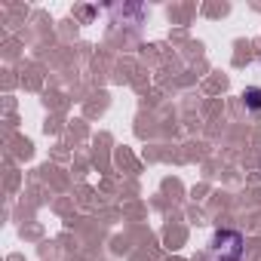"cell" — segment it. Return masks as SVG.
Segmentation results:
<instances>
[{
	"mask_svg": "<svg viewBox=\"0 0 261 261\" xmlns=\"http://www.w3.org/2000/svg\"><path fill=\"white\" fill-rule=\"evenodd\" d=\"M212 258L215 261H240L243 258V237L237 230H218L212 237Z\"/></svg>",
	"mask_w": 261,
	"mask_h": 261,
	"instance_id": "cell-1",
	"label": "cell"
},
{
	"mask_svg": "<svg viewBox=\"0 0 261 261\" xmlns=\"http://www.w3.org/2000/svg\"><path fill=\"white\" fill-rule=\"evenodd\" d=\"M243 101H246L249 111H261V89H258V86H249V89L243 92Z\"/></svg>",
	"mask_w": 261,
	"mask_h": 261,
	"instance_id": "cell-2",
	"label": "cell"
}]
</instances>
